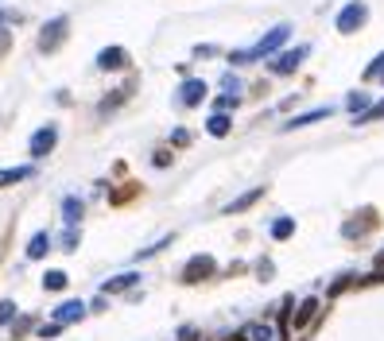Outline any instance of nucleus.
Instances as JSON below:
<instances>
[{
  "label": "nucleus",
  "instance_id": "obj_1",
  "mask_svg": "<svg viewBox=\"0 0 384 341\" xmlns=\"http://www.w3.org/2000/svg\"><path fill=\"white\" fill-rule=\"evenodd\" d=\"M288 39H291V23H276V28H268L252 47H237V51H230L225 58H230L233 70H241V66H252V62H260V58H272L276 51H283Z\"/></svg>",
  "mask_w": 384,
  "mask_h": 341
},
{
  "label": "nucleus",
  "instance_id": "obj_2",
  "mask_svg": "<svg viewBox=\"0 0 384 341\" xmlns=\"http://www.w3.org/2000/svg\"><path fill=\"white\" fill-rule=\"evenodd\" d=\"M67 39H70V16H51V20L39 28L35 47H39V55H55V51H62Z\"/></svg>",
  "mask_w": 384,
  "mask_h": 341
},
{
  "label": "nucleus",
  "instance_id": "obj_3",
  "mask_svg": "<svg viewBox=\"0 0 384 341\" xmlns=\"http://www.w3.org/2000/svg\"><path fill=\"white\" fill-rule=\"evenodd\" d=\"M307 55H310V43L283 47V51H276L272 58H264V62H268V74H272V78H288V74H295L299 66H303Z\"/></svg>",
  "mask_w": 384,
  "mask_h": 341
},
{
  "label": "nucleus",
  "instance_id": "obj_4",
  "mask_svg": "<svg viewBox=\"0 0 384 341\" xmlns=\"http://www.w3.org/2000/svg\"><path fill=\"white\" fill-rule=\"evenodd\" d=\"M365 23H369V4H365V0H349V4H341L334 28H338L341 35H357Z\"/></svg>",
  "mask_w": 384,
  "mask_h": 341
},
{
  "label": "nucleus",
  "instance_id": "obj_5",
  "mask_svg": "<svg viewBox=\"0 0 384 341\" xmlns=\"http://www.w3.org/2000/svg\"><path fill=\"white\" fill-rule=\"evenodd\" d=\"M55 144H59V124H43L28 136V155L31 160H47L55 152Z\"/></svg>",
  "mask_w": 384,
  "mask_h": 341
},
{
  "label": "nucleus",
  "instance_id": "obj_6",
  "mask_svg": "<svg viewBox=\"0 0 384 341\" xmlns=\"http://www.w3.org/2000/svg\"><path fill=\"white\" fill-rule=\"evenodd\" d=\"M218 276V260L210 252H198L183 264V284H202V279Z\"/></svg>",
  "mask_w": 384,
  "mask_h": 341
},
{
  "label": "nucleus",
  "instance_id": "obj_7",
  "mask_svg": "<svg viewBox=\"0 0 384 341\" xmlns=\"http://www.w3.org/2000/svg\"><path fill=\"white\" fill-rule=\"evenodd\" d=\"M210 97V86L202 78H186L183 86H179V94H175V101L183 105V109H198L202 101Z\"/></svg>",
  "mask_w": 384,
  "mask_h": 341
},
{
  "label": "nucleus",
  "instance_id": "obj_8",
  "mask_svg": "<svg viewBox=\"0 0 384 341\" xmlns=\"http://www.w3.org/2000/svg\"><path fill=\"white\" fill-rule=\"evenodd\" d=\"M132 66V55L125 51V47H101L97 51V70H105V74H113V70H128Z\"/></svg>",
  "mask_w": 384,
  "mask_h": 341
},
{
  "label": "nucleus",
  "instance_id": "obj_9",
  "mask_svg": "<svg viewBox=\"0 0 384 341\" xmlns=\"http://www.w3.org/2000/svg\"><path fill=\"white\" fill-rule=\"evenodd\" d=\"M132 94H136V82H125V86H117L113 94H105L101 101H97V116H113L120 105L132 101Z\"/></svg>",
  "mask_w": 384,
  "mask_h": 341
},
{
  "label": "nucleus",
  "instance_id": "obj_10",
  "mask_svg": "<svg viewBox=\"0 0 384 341\" xmlns=\"http://www.w3.org/2000/svg\"><path fill=\"white\" fill-rule=\"evenodd\" d=\"M326 116H334V105H315V109H307V113L291 116V121H283V124H280V132H295V128H310V124L326 121Z\"/></svg>",
  "mask_w": 384,
  "mask_h": 341
},
{
  "label": "nucleus",
  "instance_id": "obj_11",
  "mask_svg": "<svg viewBox=\"0 0 384 341\" xmlns=\"http://www.w3.org/2000/svg\"><path fill=\"white\" fill-rule=\"evenodd\" d=\"M377 221H380L377 210H361L357 218H349L346 225H341V237H349V240H354V237H365V233L377 229Z\"/></svg>",
  "mask_w": 384,
  "mask_h": 341
},
{
  "label": "nucleus",
  "instance_id": "obj_12",
  "mask_svg": "<svg viewBox=\"0 0 384 341\" xmlns=\"http://www.w3.org/2000/svg\"><path fill=\"white\" fill-rule=\"evenodd\" d=\"M89 303H81V298H67L62 306H55V322H62V326H74V322L86 318Z\"/></svg>",
  "mask_w": 384,
  "mask_h": 341
},
{
  "label": "nucleus",
  "instance_id": "obj_13",
  "mask_svg": "<svg viewBox=\"0 0 384 341\" xmlns=\"http://www.w3.org/2000/svg\"><path fill=\"white\" fill-rule=\"evenodd\" d=\"M35 174V163H20V167H0V190L16 186V182H28Z\"/></svg>",
  "mask_w": 384,
  "mask_h": 341
},
{
  "label": "nucleus",
  "instance_id": "obj_14",
  "mask_svg": "<svg viewBox=\"0 0 384 341\" xmlns=\"http://www.w3.org/2000/svg\"><path fill=\"white\" fill-rule=\"evenodd\" d=\"M81 218H86V202L78 194H67L62 198V221L67 225H81Z\"/></svg>",
  "mask_w": 384,
  "mask_h": 341
},
{
  "label": "nucleus",
  "instance_id": "obj_15",
  "mask_svg": "<svg viewBox=\"0 0 384 341\" xmlns=\"http://www.w3.org/2000/svg\"><path fill=\"white\" fill-rule=\"evenodd\" d=\"M260 198H264V186H252V190H244L241 198H233V202L225 206V213H230V218H233V213H244L249 206H256Z\"/></svg>",
  "mask_w": 384,
  "mask_h": 341
},
{
  "label": "nucleus",
  "instance_id": "obj_16",
  "mask_svg": "<svg viewBox=\"0 0 384 341\" xmlns=\"http://www.w3.org/2000/svg\"><path fill=\"white\" fill-rule=\"evenodd\" d=\"M136 284H140V272H120V276H113L101 291H105V295H120V291H128V287H136Z\"/></svg>",
  "mask_w": 384,
  "mask_h": 341
},
{
  "label": "nucleus",
  "instance_id": "obj_17",
  "mask_svg": "<svg viewBox=\"0 0 384 341\" xmlns=\"http://www.w3.org/2000/svg\"><path fill=\"white\" fill-rule=\"evenodd\" d=\"M315 314H318V298H303V303H299V311L291 314V326H295V330L310 326V318H315Z\"/></svg>",
  "mask_w": 384,
  "mask_h": 341
},
{
  "label": "nucleus",
  "instance_id": "obj_18",
  "mask_svg": "<svg viewBox=\"0 0 384 341\" xmlns=\"http://www.w3.org/2000/svg\"><path fill=\"white\" fill-rule=\"evenodd\" d=\"M206 132H210V136H218V140L230 136V132H233V116H230V113H214V116L206 121Z\"/></svg>",
  "mask_w": 384,
  "mask_h": 341
},
{
  "label": "nucleus",
  "instance_id": "obj_19",
  "mask_svg": "<svg viewBox=\"0 0 384 341\" xmlns=\"http://www.w3.org/2000/svg\"><path fill=\"white\" fill-rule=\"evenodd\" d=\"M47 252H51V237H47V233H35V237L28 240V260H43Z\"/></svg>",
  "mask_w": 384,
  "mask_h": 341
},
{
  "label": "nucleus",
  "instance_id": "obj_20",
  "mask_svg": "<svg viewBox=\"0 0 384 341\" xmlns=\"http://www.w3.org/2000/svg\"><path fill=\"white\" fill-rule=\"evenodd\" d=\"M369 105H373V97H369V89H354V94H349V97H346V109H349V113H354V116H357V113H365V109H369Z\"/></svg>",
  "mask_w": 384,
  "mask_h": 341
},
{
  "label": "nucleus",
  "instance_id": "obj_21",
  "mask_svg": "<svg viewBox=\"0 0 384 341\" xmlns=\"http://www.w3.org/2000/svg\"><path fill=\"white\" fill-rule=\"evenodd\" d=\"M373 121H384V97H380V101H373L365 113H357V116H354L357 128H361V124H373Z\"/></svg>",
  "mask_w": 384,
  "mask_h": 341
},
{
  "label": "nucleus",
  "instance_id": "obj_22",
  "mask_svg": "<svg viewBox=\"0 0 384 341\" xmlns=\"http://www.w3.org/2000/svg\"><path fill=\"white\" fill-rule=\"evenodd\" d=\"M31 326H35V318H31V314H16V322L8 330H12V341H23L31 334Z\"/></svg>",
  "mask_w": 384,
  "mask_h": 341
},
{
  "label": "nucleus",
  "instance_id": "obj_23",
  "mask_svg": "<svg viewBox=\"0 0 384 341\" xmlns=\"http://www.w3.org/2000/svg\"><path fill=\"white\" fill-rule=\"evenodd\" d=\"M67 284H70V276H67V272H59V268H51L43 276V291H67Z\"/></svg>",
  "mask_w": 384,
  "mask_h": 341
},
{
  "label": "nucleus",
  "instance_id": "obj_24",
  "mask_svg": "<svg viewBox=\"0 0 384 341\" xmlns=\"http://www.w3.org/2000/svg\"><path fill=\"white\" fill-rule=\"evenodd\" d=\"M361 78H365V82H380V86H384V51H380L377 58H373L369 66H365V74H361Z\"/></svg>",
  "mask_w": 384,
  "mask_h": 341
},
{
  "label": "nucleus",
  "instance_id": "obj_25",
  "mask_svg": "<svg viewBox=\"0 0 384 341\" xmlns=\"http://www.w3.org/2000/svg\"><path fill=\"white\" fill-rule=\"evenodd\" d=\"M291 233H295V218H276L272 221V237L276 240H288Z\"/></svg>",
  "mask_w": 384,
  "mask_h": 341
},
{
  "label": "nucleus",
  "instance_id": "obj_26",
  "mask_svg": "<svg viewBox=\"0 0 384 341\" xmlns=\"http://www.w3.org/2000/svg\"><path fill=\"white\" fill-rule=\"evenodd\" d=\"M78 240H81L78 225H67V233H62V240H59V248H62V252H74V248H78Z\"/></svg>",
  "mask_w": 384,
  "mask_h": 341
},
{
  "label": "nucleus",
  "instance_id": "obj_27",
  "mask_svg": "<svg viewBox=\"0 0 384 341\" xmlns=\"http://www.w3.org/2000/svg\"><path fill=\"white\" fill-rule=\"evenodd\" d=\"M241 105V94H222V97H214V113H230Z\"/></svg>",
  "mask_w": 384,
  "mask_h": 341
},
{
  "label": "nucleus",
  "instance_id": "obj_28",
  "mask_svg": "<svg viewBox=\"0 0 384 341\" xmlns=\"http://www.w3.org/2000/svg\"><path fill=\"white\" fill-rule=\"evenodd\" d=\"M167 245H175V233H167V237H159L155 245H148V248H140V260H148V256H155V252H163Z\"/></svg>",
  "mask_w": 384,
  "mask_h": 341
},
{
  "label": "nucleus",
  "instance_id": "obj_29",
  "mask_svg": "<svg viewBox=\"0 0 384 341\" xmlns=\"http://www.w3.org/2000/svg\"><path fill=\"white\" fill-rule=\"evenodd\" d=\"M16 314H20V311H16V303H12V298H4V303H0V326H12Z\"/></svg>",
  "mask_w": 384,
  "mask_h": 341
},
{
  "label": "nucleus",
  "instance_id": "obj_30",
  "mask_svg": "<svg viewBox=\"0 0 384 341\" xmlns=\"http://www.w3.org/2000/svg\"><path fill=\"white\" fill-rule=\"evenodd\" d=\"M354 284H357L354 276H338V279H334V284H330V298H338L341 291H346V287H354Z\"/></svg>",
  "mask_w": 384,
  "mask_h": 341
},
{
  "label": "nucleus",
  "instance_id": "obj_31",
  "mask_svg": "<svg viewBox=\"0 0 384 341\" xmlns=\"http://www.w3.org/2000/svg\"><path fill=\"white\" fill-rule=\"evenodd\" d=\"M152 163H155V167H171V163H175V155H171L167 147H155V152H152Z\"/></svg>",
  "mask_w": 384,
  "mask_h": 341
},
{
  "label": "nucleus",
  "instance_id": "obj_32",
  "mask_svg": "<svg viewBox=\"0 0 384 341\" xmlns=\"http://www.w3.org/2000/svg\"><path fill=\"white\" fill-rule=\"evenodd\" d=\"M191 132H186V128H175V132H171V147H191Z\"/></svg>",
  "mask_w": 384,
  "mask_h": 341
},
{
  "label": "nucleus",
  "instance_id": "obj_33",
  "mask_svg": "<svg viewBox=\"0 0 384 341\" xmlns=\"http://www.w3.org/2000/svg\"><path fill=\"white\" fill-rule=\"evenodd\" d=\"M214 55H222V47H218V43H198V47H194V58H214Z\"/></svg>",
  "mask_w": 384,
  "mask_h": 341
},
{
  "label": "nucleus",
  "instance_id": "obj_34",
  "mask_svg": "<svg viewBox=\"0 0 384 341\" xmlns=\"http://www.w3.org/2000/svg\"><path fill=\"white\" fill-rule=\"evenodd\" d=\"M8 51H12V31H8L4 20H0V58H4Z\"/></svg>",
  "mask_w": 384,
  "mask_h": 341
},
{
  "label": "nucleus",
  "instance_id": "obj_35",
  "mask_svg": "<svg viewBox=\"0 0 384 341\" xmlns=\"http://www.w3.org/2000/svg\"><path fill=\"white\" fill-rule=\"evenodd\" d=\"M62 330H67L62 322H51V326H43V330H39V337H43V341H55V337L62 334Z\"/></svg>",
  "mask_w": 384,
  "mask_h": 341
},
{
  "label": "nucleus",
  "instance_id": "obj_36",
  "mask_svg": "<svg viewBox=\"0 0 384 341\" xmlns=\"http://www.w3.org/2000/svg\"><path fill=\"white\" fill-rule=\"evenodd\" d=\"M222 89H225V94H241V78H237V74H225Z\"/></svg>",
  "mask_w": 384,
  "mask_h": 341
},
{
  "label": "nucleus",
  "instance_id": "obj_37",
  "mask_svg": "<svg viewBox=\"0 0 384 341\" xmlns=\"http://www.w3.org/2000/svg\"><path fill=\"white\" fill-rule=\"evenodd\" d=\"M249 341H272V330H268V326H252L249 330Z\"/></svg>",
  "mask_w": 384,
  "mask_h": 341
},
{
  "label": "nucleus",
  "instance_id": "obj_38",
  "mask_svg": "<svg viewBox=\"0 0 384 341\" xmlns=\"http://www.w3.org/2000/svg\"><path fill=\"white\" fill-rule=\"evenodd\" d=\"M256 272H260V279H272V260H260Z\"/></svg>",
  "mask_w": 384,
  "mask_h": 341
}]
</instances>
